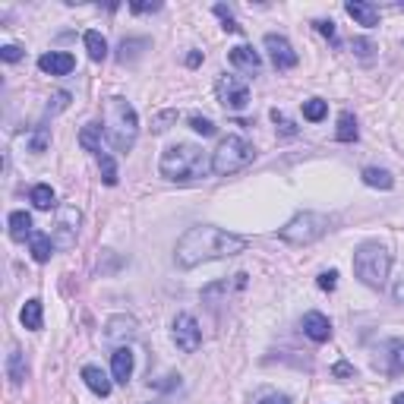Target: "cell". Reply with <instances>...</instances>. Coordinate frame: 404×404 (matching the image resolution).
I'll list each match as a JSON object with an SVG mask.
<instances>
[{
    "instance_id": "ee69618b",
    "label": "cell",
    "mask_w": 404,
    "mask_h": 404,
    "mask_svg": "<svg viewBox=\"0 0 404 404\" xmlns=\"http://www.w3.org/2000/svg\"><path fill=\"white\" fill-rule=\"evenodd\" d=\"M259 404H291V398L287 395H269V398H262Z\"/></svg>"
},
{
    "instance_id": "836d02e7",
    "label": "cell",
    "mask_w": 404,
    "mask_h": 404,
    "mask_svg": "<svg viewBox=\"0 0 404 404\" xmlns=\"http://www.w3.org/2000/svg\"><path fill=\"white\" fill-rule=\"evenodd\" d=\"M177 120V111H161L158 117H152V133H165L168 123H174Z\"/></svg>"
},
{
    "instance_id": "484cf974",
    "label": "cell",
    "mask_w": 404,
    "mask_h": 404,
    "mask_svg": "<svg viewBox=\"0 0 404 404\" xmlns=\"http://www.w3.org/2000/svg\"><path fill=\"white\" fill-rule=\"evenodd\" d=\"M7 376L13 385H23L26 382V363H23V354L16 351V347L7 354Z\"/></svg>"
},
{
    "instance_id": "3957f363",
    "label": "cell",
    "mask_w": 404,
    "mask_h": 404,
    "mask_svg": "<svg viewBox=\"0 0 404 404\" xmlns=\"http://www.w3.org/2000/svg\"><path fill=\"white\" fill-rule=\"evenodd\" d=\"M105 136L117 152H130L139 136V117L127 98H108L105 101Z\"/></svg>"
},
{
    "instance_id": "83f0119b",
    "label": "cell",
    "mask_w": 404,
    "mask_h": 404,
    "mask_svg": "<svg viewBox=\"0 0 404 404\" xmlns=\"http://www.w3.org/2000/svg\"><path fill=\"white\" fill-rule=\"evenodd\" d=\"M338 143H354V139H357V120H354V114H341V117H338Z\"/></svg>"
},
{
    "instance_id": "d6a6232c",
    "label": "cell",
    "mask_w": 404,
    "mask_h": 404,
    "mask_svg": "<svg viewBox=\"0 0 404 404\" xmlns=\"http://www.w3.org/2000/svg\"><path fill=\"white\" fill-rule=\"evenodd\" d=\"M190 127H193L199 136H215V123H212L209 117H199V114H193V117H190Z\"/></svg>"
},
{
    "instance_id": "5bb4252c",
    "label": "cell",
    "mask_w": 404,
    "mask_h": 404,
    "mask_svg": "<svg viewBox=\"0 0 404 404\" xmlns=\"http://www.w3.org/2000/svg\"><path fill=\"white\" fill-rule=\"evenodd\" d=\"M133 367H136V360H133V351H130V347H117V351L111 354V376H114V382L127 385L130 376H133Z\"/></svg>"
},
{
    "instance_id": "d590c367",
    "label": "cell",
    "mask_w": 404,
    "mask_h": 404,
    "mask_svg": "<svg viewBox=\"0 0 404 404\" xmlns=\"http://www.w3.org/2000/svg\"><path fill=\"white\" fill-rule=\"evenodd\" d=\"M272 120H275L278 130H281L285 136H297V127H294V123H291V120H287L281 111H272Z\"/></svg>"
},
{
    "instance_id": "74e56055",
    "label": "cell",
    "mask_w": 404,
    "mask_h": 404,
    "mask_svg": "<svg viewBox=\"0 0 404 404\" xmlns=\"http://www.w3.org/2000/svg\"><path fill=\"white\" fill-rule=\"evenodd\" d=\"M332 376H335V379H351V376H354V367L347 363V360H338L335 367H332Z\"/></svg>"
},
{
    "instance_id": "e575fe53",
    "label": "cell",
    "mask_w": 404,
    "mask_h": 404,
    "mask_svg": "<svg viewBox=\"0 0 404 404\" xmlns=\"http://www.w3.org/2000/svg\"><path fill=\"white\" fill-rule=\"evenodd\" d=\"M67 105H70V92H54L51 101H48V111H51V114L67 111Z\"/></svg>"
},
{
    "instance_id": "cb8c5ba5",
    "label": "cell",
    "mask_w": 404,
    "mask_h": 404,
    "mask_svg": "<svg viewBox=\"0 0 404 404\" xmlns=\"http://www.w3.org/2000/svg\"><path fill=\"white\" fill-rule=\"evenodd\" d=\"M29 199H32V205H35V209H41V212H51L54 205H57V196H54V190L48 187V183H38V187H32Z\"/></svg>"
},
{
    "instance_id": "30bf717a",
    "label": "cell",
    "mask_w": 404,
    "mask_h": 404,
    "mask_svg": "<svg viewBox=\"0 0 404 404\" xmlns=\"http://www.w3.org/2000/svg\"><path fill=\"white\" fill-rule=\"evenodd\" d=\"M265 51H269L275 70H291V67H297V60H300L285 35H265Z\"/></svg>"
},
{
    "instance_id": "44dd1931",
    "label": "cell",
    "mask_w": 404,
    "mask_h": 404,
    "mask_svg": "<svg viewBox=\"0 0 404 404\" xmlns=\"http://www.w3.org/2000/svg\"><path fill=\"white\" fill-rule=\"evenodd\" d=\"M7 225H10V237L13 240H26V237H32V231H35L29 212H13Z\"/></svg>"
},
{
    "instance_id": "7a4b0ae2",
    "label": "cell",
    "mask_w": 404,
    "mask_h": 404,
    "mask_svg": "<svg viewBox=\"0 0 404 404\" xmlns=\"http://www.w3.org/2000/svg\"><path fill=\"white\" fill-rule=\"evenodd\" d=\"M158 171L161 177L177 180V183H187V180H199L212 174V158L205 155V149L193 143H177L168 145L161 152V161H158Z\"/></svg>"
},
{
    "instance_id": "ab89813d",
    "label": "cell",
    "mask_w": 404,
    "mask_h": 404,
    "mask_svg": "<svg viewBox=\"0 0 404 404\" xmlns=\"http://www.w3.org/2000/svg\"><path fill=\"white\" fill-rule=\"evenodd\" d=\"M351 48H354V54H360V57H370V54H373V45H370L367 38H354Z\"/></svg>"
},
{
    "instance_id": "4fadbf2b",
    "label": "cell",
    "mask_w": 404,
    "mask_h": 404,
    "mask_svg": "<svg viewBox=\"0 0 404 404\" xmlns=\"http://www.w3.org/2000/svg\"><path fill=\"white\" fill-rule=\"evenodd\" d=\"M345 10L357 26H367V29H376V26H379V7H373L367 0H347Z\"/></svg>"
},
{
    "instance_id": "b9f144b4",
    "label": "cell",
    "mask_w": 404,
    "mask_h": 404,
    "mask_svg": "<svg viewBox=\"0 0 404 404\" xmlns=\"http://www.w3.org/2000/svg\"><path fill=\"white\" fill-rule=\"evenodd\" d=\"M0 57L7 60V63H16V60L23 57V51H19L16 45H3V48H0Z\"/></svg>"
},
{
    "instance_id": "d6986e66",
    "label": "cell",
    "mask_w": 404,
    "mask_h": 404,
    "mask_svg": "<svg viewBox=\"0 0 404 404\" xmlns=\"http://www.w3.org/2000/svg\"><path fill=\"white\" fill-rule=\"evenodd\" d=\"M101 136H105V127H101V123H85V127L79 130V145H83L85 152L101 155Z\"/></svg>"
},
{
    "instance_id": "7402d4cb",
    "label": "cell",
    "mask_w": 404,
    "mask_h": 404,
    "mask_svg": "<svg viewBox=\"0 0 404 404\" xmlns=\"http://www.w3.org/2000/svg\"><path fill=\"white\" fill-rule=\"evenodd\" d=\"M363 183L376 190H392L395 187V177L385 168H363Z\"/></svg>"
},
{
    "instance_id": "4dcf8cb0",
    "label": "cell",
    "mask_w": 404,
    "mask_h": 404,
    "mask_svg": "<svg viewBox=\"0 0 404 404\" xmlns=\"http://www.w3.org/2000/svg\"><path fill=\"white\" fill-rule=\"evenodd\" d=\"M48 143H51V133H48V127H38L35 133H32V139H29V149L32 152H45Z\"/></svg>"
},
{
    "instance_id": "f1b7e54d",
    "label": "cell",
    "mask_w": 404,
    "mask_h": 404,
    "mask_svg": "<svg viewBox=\"0 0 404 404\" xmlns=\"http://www.w3.org/2000/svg\"><path fill=\"white\" fill-rule=\"evenodd\" d=\"M325 114H329V101H322V98H310V101H303V117H307L310 123H319Z\"/></svg>"
},
{
    "instance_id": "e0dca14e",
    "label": "cell",
    "mask_w": 404,
    "mask_h": 404,
    "mask_svg": "<svg viewBox=\"0 0 404 404\" xmlns=\"http://www.w3.org/2000/svg\"><path fill=\"white\" fill-rule=\"evenodd\" d=\"M29 250H32V259L35 262H48L54 256V240H51V234H45V231H32V237H29Z\"/></svg>"
},
{
    "instance_id": "6da1fadb",
    "label": "cell",
    "mask_w": 404,
    "mask_h": 404,
    "mask_svg": "<svg viewBox=\"0 0 404 404\" xmlns=\"http://www.w3.org/2000/svg\"><path fill=\"white\" fill-rule=\"evenodd\" d=\"M243 250H247V237H237V234H228L212 225H196L177 240L174 259H177L180 269H196L199 262L237 256Z\"/></svg>"
},
{
    "instance_id": "52a82bcc",
    "label": "cell",
    "mask_w": 404,
    "mask_h": 404,
    "mask_svg": "<svg viewBox=\"0 0 404 404\" xmlns=\"http://www.w3.org/2000/svg\"><path fill=\"white\" fill-rule=\"evenodd\" d=\"M215 92H218V101L225 105V111H243L250 105V85L247 79H240L234 73H221L215 83Z\"/></svg>"
},
{
    "instance_id": "9c48e42d",
    "label": "cell",
    "mask_w": 404,
    "mask_h": 404,
    "mask_svg": "<svg viewBox=\"0 0 404 404\" xmlns=\"http://www.w3.org/2000/svg\"><path fill=\"white\" fill-rule=\"evenodd\" d=\"M79 221H83V215H79V209L76 205H63V209L57 212V228H54V247H73L76 243V231H79Z\"/></svg>"
},
{
    "instance_id": "8d00e7d4",
    "label": "cell",
    "mask_w": 404,
    "mask_h": 404,
    "mask_svg": "<svg viewBox=\"0 0 404 404\" xmlns=\"http://www.w3.org/2000/svg\"><path fill=\"white\" fill-rule=\"evenodd\" d=\"M335 285H338V272L335 269H329V272H322V275H319V287H322V291H335Z\"/></svg>"
},
{
    "instance_id": "d4e9b609",
    "label": "cell",
    "mask_w": 404,
    "mask_h": 404,
    "mask_svg": "<svg viewBox=\"0 0 404 404\" xmlns=\"http://www.w3.org/2000/svg\"><path fill=\"white\" fill-rule=\"evenodd\" d=\"M83 41H85V51H89L92 60H105L108 57V41H105V35H101V32H95V29L85 32Z\"/></svg>"
},
{
    "instance_id": "60d3db41",
    "label": "cell",
    "mask_w": 404,
    "mask_h": 404,
    "mask_svg": "<svg viewBox=\"0 0 404 404\" xmlns=\"http://www.w3.org/2000/svg\"><path fill=\"white\" fill-rule=\"evenodd\" d=\"M130 10H133V13H155V10H161V3H155V0H152V3L149 0H145V3L136 0V3H130Z\"/></svg>"
},
{
    "instance_id": "8992f818",
    "label": "cell",
    "mask_w": 404,
    "mask_h": 404,
    "mask_svg": "<svg viewBox=\"0 0 404 404\" xmlns=\"http://www.w3.org/2000/svg\"><path fill=\"white\" fill-rule=\"evenodd\" d=\"M325 234H329V218L319 215V212H300L278 231V237L285 243H294V247H307V243H316Z\"/></svg>"
},
{
    "instance_id": "7c38bea8",
    "label": "cell",
    "mask_w": 404,
    "mask_h": 404,
    "mask_svg": "<svg viewBox=\"0 0 404 404\" xmlns=\"http://www.w3.org/2000/svg\"><path fill=\"white\" fill-rule=\"evenodd\" d=\"M38 67L51 76H67V73H73L76 57L67 51H51V54H41V57H38Z\"/></svg>"
},
{
    "instance_id": "f546056e",
    "label": "cell",
    "mask_w": 404,
    "mask_h": 404,
    "mask_svg": "<svg viewBox=\"0 0 404 404\" xmlns=\"http://www.w3.org/2000/svg\"><path fill=\"white\" fill-rule=\"evenodd\" d=\"M98 168H101V180H105V187H117V165H114V158L108 152L98 155Z\"/></svg>"
},
{
    "instance_id": "ba28073f",
    "label": "cell",
    "mask_w": 404,
    "mask_h": 404,
    "mask_svg": "<svg viewBox=\"0 0 404 404\" xmlns=\"http://www.w3.org/2000/svg\"><path fill=\"white\" fill-rule=\"evenodd\" d=\"M174 341H177V347L183 354H196V351H199L202 329H199V322H196L190 313H180L177 319H174Z\"/></svg>"
},
{
    "instance_id": "1f68e13d",
    "label": "cell",
    "mask_w": 404,
    "mask_h": 404,
    "mask_svg": "<svg viewBox=\"0 0 404 404\" xmlns=\"http://www.w3.org/2000/svg\"><path fill=\"white\" fill-rule=\"evenodd\" d=\"M215 16L225 23V32H240V26H237V19H234V13L225 7V3H215Z\"/></svg>"
},
{
    "instance_id": "9a60e30c",
    "label": "cell",
    "mask_w": 404,
    "mask_h": 404,
    "mask_svg": "<svg viewBox=\"0 0 404 404\" xmlns=\"http://www.w3.org/2000/svg\"><path fill=\"white\" fill-rule=\"evenodd\" d=\"M228 60H231V63H234L237 70H243V73H259V70H262V57H259V51H253L250 45H237V48H231Z\"/></svg>"
},
{
    "instance_id": "277c9868",
    "label": "cell",
    "mask_w": 404,
    "mask_h": 404,
    "mask_svg": "<svg viewBox=\"0 0 404 404\" xmlns=\"http://www.w3.org/2000/svg\"><path fill=\"white\" fill-rule=\"evenodd\" d=\"M392 269V256L382 243H363L354 253V272L367 287H382Z\"/></svg>"
},
{
    "instance_id": "603a6c76",
    "label": "cell",
    "mask_w": 404,
    "mask_h": 404,
    "mask_svg": "<svg viewBox=\"0 0 404 404\" xmlns=\"http://www.w3.org/2000/svg\"><path fill=\"white\" fill-rule=\"evenodd\" d=\"M385 351H389V363H385V373H389V376L404 373V341H401V338L389 341V345H385Z\"/></svg>"
},
{
    "instance_id": "f35d334b",
    "label": "cell",
    "mask_w": 404,
    "mask_h": 404,
    "mask_svg": "<svg viewBox=\"0 0 404 404\" xmlns=\"http://www.w3.org/2000/svg\"><path fill=\"white\" fill-rule=\"evenodd\" d=\"M316 29H319L322 35L329 38L332 45H338V35H335V23H332V19H319V23H316Z\"/></svg>"
},
{
    "instance_id": "2e32d148",
    "label": "cell",
    "mask_w": 404,
    "mask_h": 404,
    "mask_svg": "<svg viewBox=\"0 0 404 404\" xmlns=\"http://www.w3.org/2000/svg\"><path fill=\"white\" fill-rule=\"evenodd\" d=\"M303 335L307 338H313V341H329L332 338V322H329V316H322V313H307L303 316Z\"/></svg>"
},
{
    "instance_id": "8fae6325",
    "label": "cell",
    "mask_w": 404,
    "mask_h": 404,
    "mask_svg": "<svg viewBox=\"0 0 404 404\" xmlns=\"http://www.w3.org/2000/svg\"><path fill=\"white\" fill-rule=\"evenodd\" d=\"M105 338L111 341V345H120V347H127L130 338H136V319L133 316H111L105 325Z\"/></svg>"
},
{
    "instance_id": "ffe728a7",
    "label": "cell",
    "mask_w": 404,
    "mask_h": 404,
    "mask_svg": "<svg viewBox=\"0 0 404 404\" xmlns=\"http://www.w3.org/2000/svg\"><path fill=\"white\" fill-rule=\"evenodd\" d=\"M19 319H23V325L29 332H38L41 329V322H45V310H41V300H26V307H23V313H19Z\"/></svg>"
},
{
    "instance_id": "5b68a950",
    "label": "cell",
    "mask_w": 404,
    "mask_h": 404,
    "mask_svg": "<svg viewBox=\"0 0 404 404\" xmlns=\"http://www.w3.org/2000/svg\"><path fill=\"white\" fill-rule=\"evenodd\" d=\"M253 158H256V149L243 139V136H225V139L218 143V149L212 152V174H221V177L237 174V171H243Z\"/></svg>"
},
{
    "instance_id": "4316f807",
    "label": "cell",
    "mask_w": 404,
    "mask_h": 404,
    "mask_svg": "<svg viewBox=\"0 0 404 404\" xmlns=\"http://www.w3.org/2000/svg\"><path fill=\"white\" fill-rule=\"evenodd\" d=\"M143 48H149V41H145V38H123V41H120L117 60H120V63H127V60H136Z\"/></svg>"
},
{
    "instance_id": "f6af8a7d",
    "label": "cell",
    "mask_w": 404,
    "mask_h": 404,
    "mask_svg": "<svg viewBox=\"0 0 404 404\" xmlns=\"http://www.w3.org/2000/svg\"><path fill=\"white\" fill-rule=\"evenodd\" d=\"M187 63H190V67H199V63H202V54H199V51H193V54L187 57Z\"/></svg>"
},
{
    "instance_id": "bcb514c9",
    "label": "cell",
    "mask_w": 404,
    "mask_h": 404,
    "mask_svg": "<svg viewBox=\"0 0 404 404\" xmlns=\"http://www.w3.org/2000/svg\"><path fill=\"white\" fill-rule=\"evenodd\" d=\"M392 404H404V395H395L392 398Z\"/></svg>"
},
{
    "instance_id": "ac0fdd59",
    "label": "cell",
    "mask_w": 404,
    "mask_h": 404,
    "mask_svg": "<svg viewBox=\"0 0 404 404\" xmlns=\"http://www.w3.org/2000/svg\"><path fill=\"white\" fill-rule=\"evenodd\" d=\"M83 382L89 385L92 392H95L98 398H108L111 395V379H108L105 370H98V367H85L83 370Z\"/></svg>"
},
{
    "instance_id": "7bdbcfd3",
    "label": "cell",
    "mask_w": 404,
    "mask_h": 404,
    "mask_svg": "<svg viewBox=\"0 0 404 404\" xmlns=\"http://www.w3.org/2000/svg\"><path fill=\"white\" fill-rule=\"evenodd\" d=\"M392 297L398 300V303H404V278H398L395 287H392Z\"/></svg>"
}]
</instances>
